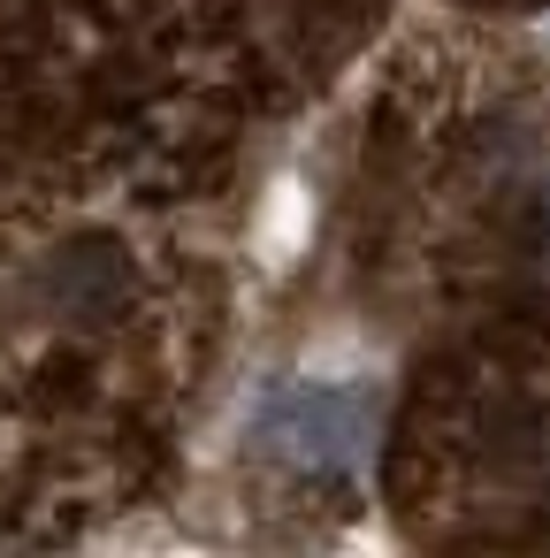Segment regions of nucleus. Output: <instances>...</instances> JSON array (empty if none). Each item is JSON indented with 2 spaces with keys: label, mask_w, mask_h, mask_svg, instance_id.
I'll return each instance as SVG.
<instances>
[{
  "label": "nucleus",
  "mask_w": 550,
  "mask_h": 558,
  "mask_svg": "<svg viewBox=\"0 0 550 558\" xmlns=\"http://www.w3.org/2000/svg\"><path fill=\"white\" fill-rule=\"evenodd\" d=\"M359 428H367V413L344 390H283L260 421V436L306 466H344L359 451Z\"/></svg>",
  "instance_id": "f257e3e1"
},
{
  "label": "nucleus",
  "mask_w": 550,
  "mask_h": 558,
  "mask_svg": "<svg viewBox=\"0 0 550 558\" xmlns=\"http://www.w3.org/2000/svg\"><path fill=\"white\" fill-rule=\"evenodd\" d=\"M542 245H550V199H542Z\"/></svg>",
  "instance_id": "f03ea898"
}]
</instances>
